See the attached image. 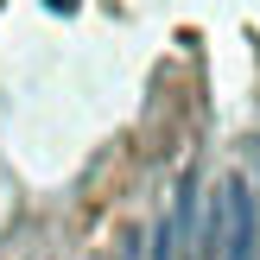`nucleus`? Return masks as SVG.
Instances as JSON below:
<instances>
[{"instance_id": "obj_1", "label": "nucleus", "mask_w": 260, "mask_h": 260, "mask_svg": "<svg viewBox=\"0 0 260 260\" xmlns=\"http://www.w3.org/2000/svg\"><path fill=\"white\" fill-rule=\"evenodd\" d=\"M229 190V216H222V254L216 260H260V197L241 172L222 178Z\"/></svg>"}, {"instance_id": "obj_3", "label": "nucleus", "mask_w": 260, "mask_h": 260, "mask_svg": "<svg viewBox=\"0 0 260 260\" xmlns=\"http://www.w3.org/2000/svg\"><path fill=\"white\" fill-rule=\"evenodd\" d=\"M140 254H146V248H140V235H134V241H127V254H121V260H140Z\"/></svg>"}, {"instance_id": "obj_2", "label": "nucleus", "mask_w": 260, "mask_h": 260, "mask_svg": "<svg viewBox=\"0 0 260 260\" xmlns=\"http://www.w3.org/2000/svg\"><path fill=\"white\" fill-rule=\"evenodd\" d=\"M146 260H184V235H178V222H172V210L152 222V235H146Z\"/></svg>"}]
</instances>
